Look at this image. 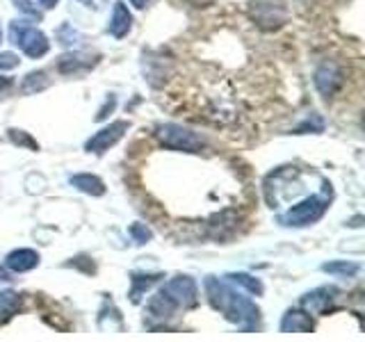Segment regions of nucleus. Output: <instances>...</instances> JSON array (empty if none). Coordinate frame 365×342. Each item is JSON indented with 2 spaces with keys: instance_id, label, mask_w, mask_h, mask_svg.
<instances>
[{
  "instance_id": "a211bd4d",
  "label": "nucleus",
  "mask_w": 365,
  "mask_h": 342,
  "mask_svg": "<svg viewBox=\"0 0 365 342\" xmlns=\"http://www.w3.org/2000/svg\"><path fill=\"white\" fill-rule=\"evenodd\" d=\"M226 281L240 285V288H245L247 292L256 294V296H260L262 292H265V288H262V283L258 279L249 276V274H242V271H240V274H226Z\"/></svg>"
},
{
  "instance_id": "f8f14e48",
  "label": "nucleus",
  "mask_w": 365,
  "mask_h": 342,
  "mask_svg": "<svg viewBox=\"0 0 365 342\" xmlns=\"http://www.w3.org/2000/svg\"><path fill=\"white\" fill-rule=\"evenodd\" d=\"M133 28V16L128 7H125V3H121V0H117L114 3V9H112V19H110V34L114 39H123L125 34L130 32Z\"/></svg>"
},
{
  "instance_id": "6ab92c4d",
  "label": "nucleus",
  "mask_w": 365,
  "mask_h": 342,
  "mask_svg": "<svg viewBox=\"0 0 365 342\" xmlns=\"http://www.w3.org/2000/svg\"><path fill=\"white\" fill-rule=\"evenodd\" d=\"M46 87H48V78H46L43 71H32L23 78V83H21L23 94H37V91H41Z\"/></svg>"
},
{
  "instance_id": "9d476101",
  "label": "nucleus",
  "mask_w": 365,
  "mask_h": 342,
  "mask_svg": "<svg viewBox=\"0 0 365 342\" xmlns=\"http://www.w3.org/2000/svg\"><path fill=\"white\" fill-rule=\"evenodd\" d=\"M146 311H148V317H153L158 319V322H167V319H171L176 315L178 311V304L171 299V296L165 292V290H160L151 301H148L146 306Z\"/></svg>"
},
{
  "instance_id": "412c9836",
  "label": "nucleus",
  "mask_w": 365,
  "mask_h": 342,
  "mask_svg": "<svg viewBox=\"0 0 365 342\" xmlns=\"http://www.w3.org/2000/svg\"><path fill=\"white\" fill-rule=\"evenodd\" d=\"M308 130H311V133H322L324 130V121H322L319 114H311V117H308L306 121H302L294 128V135H306Z\"/></svg>"
},
{
  "instance_id": "f257e3e1",
  "label": "nucleus",
  "mask_w": 365,
  "mask_h": 342,
  "mask_svg": "<svg viewBox=\"0 0 365 342\" xmlns=\"http://www.w3.org/2000/svg\"><path fill=\"white\" fill-rule=\"evenodd\" d=\"M203 288H205V296H208L210 306L215 311H220L228 322L237 324L245 331H254L258 326L260 311L256 308V304L247 299V296H242L240 292H235L226 281H220L215 276H205Z\"/></svg>"
},
{
  "instance_id": "39448f33",
  "label": "nucleus",
  "mask_w": 365,
  "mask_h": 342,
  "mask_svg": "<svg viewBox=\"0 0 365 342\" xmlns=\"http://www.w3.org/2000/svg\"><path fill=\"white\" fill-rule=\"evenodd\" d=\"M249 16L260 30H279L288 23V5L285 0H251Z\"/></svg>"
},
{
  "instance_id": "a878e982",
  "label": "nucleus",
  "mask_w": 365,
  "mask_h": 342,
  "mask_svg": "<svg viewBox=\"0 0 365 342\" xmlns=\"http://www.w3.org/2000/svg\"><path fill=\"white\" fill-rule=\"evenodd\" d=\"M19 55L14 53H0V71H9V68H16L19 66Z\"/></svg>"
},
{
  "instance_id": "cd10ccee",
  "label": "nucleus",
  "mask_w": 365,
  "mask_h": 342,
  "mask_svg": "<svg viewBox=\"0 0 365 342\" xmlns=\"http://www.w3.org/2000/svg\"><path fill=\"white\" fill-rule=\"evenodd\" d=\"M11 87V78H5V76H0V91Z\"/></svg>"
},
{
  "instance_id": "7c9ffc66",
  "label": "nucleus",
  "mask_w": 365,
  "mask_h": 342,
  "mask_svg": "<svg viewBox=\"0 0 365 342\" xmlns=\"http://www.w3.org/2000/svg\"><path fill=\"white\" fill-rule=\"evenodd\" d=\"M0 281H9V271L5 267H0Z\"/></svg>"
},
{
  "instance_id": "2f4dec72",
  "label": "nucleus",
  "mask_w": 365,
  "mask_h": 342,
  "mask_svg": "<svg viewBox=\"0 0 365 342\" xmlns=\"http://www.w3.org/2000/svg\"><path fill=\"white\" fill-rule=\"evenodd\" d=\"M78 3H83V5L91 7V5H96V3H98V0H78Z\"/></svg>"
},
{
  "instance_id": "aec40b11",
  "label": "nucleus",
  "mask_w": 365,
  "mask_h": 342,
  "mask_svg": "<svg viewBox=\"0 0 365 342\" xmlns=\"http://www.w3.org/2000/svg\"><path fill=\"white\" fill-rule=\"evenodd\" d=\"M359 265L356 262H347V260H334V262H324L322 271L327 274H334V276H354L359 274Z\"/></svg>"
},
{
  "instance_id": "2eb2a0df",
  "label": "nucleus",
  "mask_w": 365,
  "mask_h": 342,
  "mask_svg": "<svg viewBox=\"0 0 365 342\" xmlns=\"http://www.w3.org/2000/svg\"><path fill=\"white\" fill-rule=\"evenodd\" d=\"M68 182L80 190V192H85V194H91V197H103L106 194V185H103V180L98 176H91V174H76L68 178Z\"/></svg>"
},
{
  "instance_id": "bb28decb",
  "label": "nucleus",
  "mask_w": 365,
  "mask_h": 342,
  "mask_svg": "<svg viewBox=\"0 0 365 342\" xmlns=\"http://www.w3.org/2000/svg\"><path fill=\"white\" fill-rule=\"evenodd\" d=\"M114 108H117V98L110 96V98L106 100V105H103V108L98 110V114H96V121H103V119H106V117H108V112H112Z\"/></svg>"
},
{
  "instance_id": "f03ea898",
  "label": "nucleus",
  "mask_w": 365,
  "mask_h": 342,
  "mask_svg": "<svg viewBox=\"0 0 365 342\" xmlns=\"http://www.w3.org/2000/svg\"><path fill=\"white\" fill-rule=\"evenodd\" d=\"M329 201H331V185L324 182L322 194H313V197H306L302 203L292 205L288 212L279 214V224L288 226V228H302V226H311L319 222L329 210Z\"/></svg>"
},
{
  "instance_id": "c85d7f7f",
  "label": "nucleus",
  "mask_w": 365,
  "mask_h": 342,
  "mask_svg": "<svg viewBox=\"0 0 365 342\" xmlns=\"http://www.w3.org/2000/svg\"><path fill=\"white\" fill-rule=\"evenodd\" d=\"M130 3H133V5H135L137 9H144V7H146L148 3H151V0H130Z\"/></svg>"
},
{
  "instance_id": "b1692460",
  "label": "nucleus",
  "mask_w": 365,
  "mask_h": 342,
  "mask_svg": "<svg viewBox=\"0 0 365 342\" xmlns=\"http://www.w3.org/2000/svg\"><path fill=\"white\" fill-rule=\"evenodd\" d=\"M11 3H14V7L19 11H23V14H28L32 19H41V11H39L37 5L32 3V0H11Z\"/></svg>"
},
{
  "instance_id": "20e7f679",
  "label": "nucleus",
  "mask_w": 365,
  "mask_h": 342,
  "mask_svg": "<svg viewBox=\"0 0 365 342\" xmlns=\"http://www.w3.org/2000/svg\"><path fill=\"white\" fill-rule=\"evenodd\" d=\"M158 142L163 144L169 151H182V153H201L205 142L197 133H192L187 128H182L178 123H165L158 125L155 130Z\"/></svg>"
},
{
  "instance_id": "dca6fc26",
  "label": "nucleus",
  "mask_w": 365,
  "mask_h": 342,
  "mask_svg": "<svg viewBox=\"0 0 365 342\" xmlns=\"http://www.w3.org/2000/svg\"><path fill=\"white\" fill-rule=\"evenodd\" d=\"M163 279V274H133V290H130V301L133 304H140L142 301V296L146 290H151L153 285Z\"/></svg>"
},
{
  "instance_id": "c756f323",
  "label": "nucleus",
  "mask_w": 365,
  "mask_h": 342,
  "mask_svg": "<svg viewBox=\"0 0 365 342\" xmlns=\"http://www.w3.org/2000/svg\"><path fill=\"white\" fill-rule=\"evenodd\" d=\"M39 3H41V5H43L46 9H53V7H55L57 3H60V0H39Z\"/></svg>"
},
{
  "instance_id": "393cba45",
  "label": "nucleus",
  "mask_w": 365,
  "mask_h": 342,
  "mask_svg": "<svg viewBox=\"0 0 365 342\" xmlns=\"http://www.w3.org/2000/svg\"><path fill=\"white\" fill-rule=\"evenodd\" d=\"M57 37H60L62 46H71V43H76V39H80V34L71 26H62L60 32H57Z\"/></svg>"
},
{
  "instance_id": "4be33fe9",
  "label": "nucleus",
  "mask_w": 365,
  "mask_h": 342,
  "mask_svg": "<svg viewBox=\"0 0 365 342\" xmlns=\"http://www.w3.org/2000/svg\"><path fill=\"white\" fill-rule=\"evenodd\" d=\"M7 135H9V140L14 142L16 146H26V148H30V151H39V144L34 142L28 133L16 130V128H9V130H7Z\"/></svg>"
},
{
  "instance_id": "4468645a",
  "label": "nucleus",
  "mask_w": 365,
  "mask_h": 342,
  "mask_svg": "<svg viewBox=\"0 0 365 342\" xmlns=\"http://www.w3.org/2000/svg\"><path fill=\"white\" fill-rule=\"evenodd\" d=\"M96 62L91 60L89 55L85 53H66L57 60V71L64 73V76H71V73H80V71H87Z\"/></svg>"
},
{
  "instance_id": "ddd939ff",
  "label": "nucleus",
  "mask_w": 365,
  "mask_h": 342,
  "mask_svg": "<svg viewBox=\"0 0 365 342\" xmlns=\"http://www.w3.org/2000/svg\"><path fill=\"white\" fill-rule=\"evenodd\" d=\"M5 262H7V269L23 274V271H30L39 265V254L34 249H16L7 256Z\"/></svg>"
},
{
  "instance_id": "9b49d317",
  "label": "nucleus",
  "mask_w": 365,
  "mask_h": 342,
  "mask_svg": "<svg viewBox=\"0 0 365 342\" xmlns=\"http://www.w3.org/2000/svg\"><path fill=\"white\" fill-rule=\"evenodd\" d=\"M313 331V319L304 308L302 311H288L281 319V333H311Z\"/></svg>"
},
{
  "instance_id": "7ed1b4c3",
  "label": "nucleus",
  "mask_w": 365,
  "mask_h": 342,
  "mask_svg": "<svg viewBox=\"0 0 365 342\" xmlns=\"http://www.w3.org/2000/svg\"><path fill=\"white\" fill-rule=\"evenodd\" d=\"M9 41L14 46H19V48L28 57H32V60H39V57H43L51 48L48 37H46L41 30L32 28L26 21H11L9 23Z\"/></svg>"
},
{
  "instance_id": "473e14b6",
  "label": "nucleus",
  "mask_w": 365,
  "mask_h": 342,
  "mask_svg": "<svg viewBox=\"0 0 365 342\" xmlns=\"http://www.w3.org/2000/svg\"><path fill=\"white\" fill-rule=\"evenodd\" d=\"M0 41H3V30H0Z\"/></svg>"
},
{
  "instance_id": "f3484780",
  "label": "nucleus",
  "mask_w": 365,
  "mask_h": 342,
  "mask_svg": "<svg viewBox=\"0 0 365 342\" xmlns=\"http://www.w3.org/2000/svg\"><path fill=\"white\" fill-rule=\"evenodd\" d=\"M21 308V294L14 290H3L0 292V324L9 322L11 317L19 313Z\"/></svg>"
},
{
  "instance_id": "5701e85b",
  "label": "nucleus",
  "mask_w": 365,
  "mask_h": 342,
  "mask_svg": "<svg viewBox=\"0 0 365 342\" xmlns=\"http://www.w3.org/2000/svg\"><path fill=\"white\" fill-rule=\"evenodd\" d=\"M130 235H133V239H135L137 244H144V242H148V239L153 237L151 228H148L146 224H140V222L130 226Z\"/></svg>"
},
{
  "instance_id": "6e6552de",
  "label": "nucleus",
  "mask_w": 365,
  "mask_h": 342,
  "mask_svg": "<svg viewBox=\"0 0 365 342\" xmlns=\"http://www.w3.org/2000/svg\"><path fill=\"white\" fill-rule=\"evenodd\" d=\"M163 290L178 304V308H194L199 304V288L192 276L171 279Z\"/></svg>"
},
{
  "instance_id": "423d86ee",
  "label": "nucleus",
  "mask_w": 365,
  "mask_h": 342,
  "mask_svg": "<svg viewBox=\"0 0 365 342\" xmlns=\"http://www.w3.org/2000/svg\"><path fill=\"white\" fill-rule=\"evenodd\" d=\"M340 294L342 292L336 288V285H322V288H317L313 292H306L299 304L308 315H324L336 306Z\"/></svg>"
},
{
  "instance_id": "1a4fd4ad",
  "label": "nucleus",
  "mask_w": 365,
  "mask_h": 342,
  "mask_svg": "<svg viewBox=\"0 0 365 342\" xmlns=\"http://www.w3.org/2000/svg\"><path fill=\"white\" fill-rule=\"evenodd\" d=\"M345 83V73L336 62H324L322 66L315 71V87L324 98L334 96L336 91Z\"/></svg>"
},
{
  "instance_id": "0eeeda50",
  "label": "nucleus",
  "mask_w": 365,
  "mask_h": 342,
  "mask_svg": "<svg viewBox=\"0 0 365 342\" xmlns=\"http://www.w3.org/2000/svg\"><path fill=\"white\" fill-rule=\"evenodd\" d=\"M128 128H130L128 121H114V123L106 125V128L98 130L94 137H89V140L85 142V151L96 153V155L110 151V148L117 144L125 133H128Z\"/></svg>"
}]
</instances>
